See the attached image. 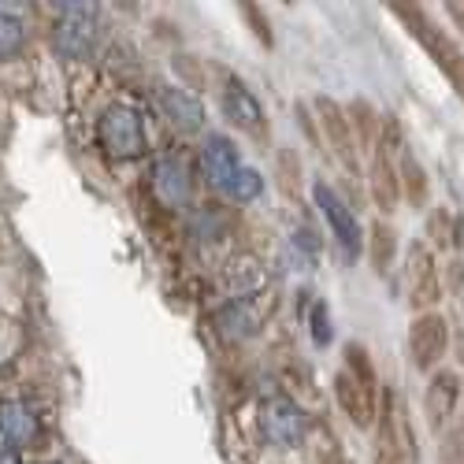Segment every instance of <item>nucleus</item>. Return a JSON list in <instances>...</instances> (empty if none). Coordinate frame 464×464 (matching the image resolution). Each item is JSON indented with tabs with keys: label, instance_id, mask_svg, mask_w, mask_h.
Returning <instances> with one entry per match:
<instances>
[{
	"label": "nucleus",
	"instance_id": "obj_7",
	"mask_svg": "<svg viewBox=\"0 0 464 464\" xmlns=\"http://www.w3.org/2000/svg\"><path fill=\"white\" fill-rule=\"evenodd\" d=\"M446 345H450V331H446V320L442 316H420L409 331V350H412V364L416 368H435L446 353Z\"/></svg>",
	"mask_w": 464,
	"mask_h": 464
},
{
	"label": "nucleus",
	"instance_id": "obj_17",
	"mask_svg": "<svg viewBox=\"0 0 464 464\" xmlns=\"http://www.w3.org/2000/svg\"><path fill=\"white\" fill-rule=\"evenodd\" d=\"M372 260H375L379 272L394 260V235H391V230H386L382 223H375V227H372Z\"/></svg>",
	"mask_w": 464,
	"mask_h": 464
},
{
	"label": "nucleus",
	"instance_id": "obj_2",
	"mask_svg": "<svg viewBox=\"0 0 464 464\" xmlns=\"http://www.w3.org/2000/svg\"><path fill=\"white\" fill-rule=\"evenodd\" d=\"M97 141L111 160H138L145 152V127L141 115L127 104H111L97 120Z\"/></svg>",
	"mask_w": 464,
	"mask_h": 464
},
{
	"label": "nucleus",
	"instance_id": "obj_24",
	"mask_svg": "<svg viewBox=\"0 0 464 464\" xmlns=\"http://www.w3.org/2000/svg\"><path fill=\"white\" fill-rule=\"evenodd\" d=\"M450 12H453V19H460V26H464V8H460V5H453Z\"/></svg>",
	"mask_w": 464,
	"mask_h": 464
},
{
	"label": "nucleus",
	"instance_id": "obj_21",
	"mask_svg": "<svg viewBox=\"0 0 464 464\" xmlns=\"http://www.w3.org/2000/svg\"><path fill=\"white\" fill-rule=\"evenodd\" d=\"M405 179H409V193L420 201L423 198V179H420V168H416V160H405Z\"/></svg>",
	"mask_w": 464,
	"mask_h": 464
},
{
	"label": "nucleus",
	"instance_id": "obj_23",
	"mask_svg": "<svg viewBox=\"0 0 464 464\" xmlns=\"http://www.w3.org/2000/svg\"><path fill=\"white\" fill-rule=\"evenodd\" d=\"M0 464H23V460H19V453H12V450H0Z\"/></svg>",
	"mask_w": 464,
	"mask_h": 464
},
{
	"label": "nucleus",
	"instance_id": "obj_5",
	"mask_svg": "<svg viewBox=\"0 0 464 464\" xmlns=\"http://www.w3.org/2000/svg\"><path fill=\"white\" fill-rule=\"evenodd\" d=\"M260 431L276 446H297L308 435V416L290 398H272L260 409Z\"/></svg>",
	"mask_w": 464,
	"mask_h": 464
},
{
	"label": "nucleus",
	"instance_id": "obj_13",
	"mask_svg": "<svg viewBox=\"0 0 464 464\" xmlns=\"http://www.w3.org/2000/svg\"><path fill=\"white\" fill-rule=\"evenodd\" d=\"M320 108V123H324V134L334 149V157L345 164V168H357V152H353V134H350V123H345V115L334 101H316Z\"/></svg>",
	"mask_w": 464,
	"mask_h": 464
},
{
	"label": "nucleus",
	"instance_id": "obj_20",
	"mask_svg": "<svg viewBox=\"0 0 464 464\" xmlns=\"http://www.w3.org/2000/svg\"><path fill=\"white\" fill-rule=\"evenodd\" d=\"M442 457H446V464H464V428L446 442V453Z\"/></svg>",
	"mask_w": 464,
	"mask_h": 464
},
{
	"label": "nucleus",
	"instance_id": "obj_14",
	"mask_svg": "<svg viewBox=\"0 0 464 464\" xmlns=\"http://www.w3.org/2000/svg\"><path fill=\"white\" fill-rule=\"evenodd\" d=\"M453 405H457V379H453L450 372H442V375L431 379L428 398H423V409H428V423H431L435 431L446 423V416L453 412Z\"/></svg>",
	"mask_w": 464,
	"mask_h": 464
},
{
	"label": "nucleus",
	"instance_id": "obj_3",
	"mask_svg": "<svg viewBox=\"0 0 464 464\" xmlns=\"http://www.w3.org/2000/svg\"><path fill=\"white\" fill-rule=\"evenodd\" d=\"M394 15H401V19H405V26L420 37V45L431 53V60L442 67V74L453 82V90L464 97V53H460V49H457V45L450 42V37H446V34H442L428 15H423L420 8L398 5V8H394Z\"/></svg>",
	"mask_w": 464,
	"mask_h": 464
},
{
	"label": "nucleus",
	"instance_id": "obj_12",
	"mask_svg": "<svg viewBox=\"0 0 464 464\" xmlns=\"http://www.w3.org/2000/svg\"><path fill=\"white\" fill-rule=\"evenodd\" d=\"M164 115H168V123L182 134H193V130H201L205 127V108L198 97H189L186 90H160L157 93Z\"/></svg>",
	"mask_w": 464,
	"mask_h": 464
},
{
	"label": "nucleus",
	"instance_id": "obj_19",
	"mask_svg": "<svg viewBox=\"0 0 464 464\" xmlns=\"http://www.w3.org/2000/svg\"><path fill=\"white\" fill-rule=\"evenodd\" d=\"M242 15L253 23V34L260 37L264 45H272V30H267V19L260 15V8H253V5H242Z\"/></svg>",
	"mask_w": 464,
	"mask_h": 464
},
{
	"label": "nucleus",
	"instance_id": "obj_10",
	"mask_svg": "<svg viewBox=\"0 0 464 464\" xmlns=\"http://www.w3.org/2000/svg\"><path fill=\"white\" fill-rule=\"evenodd\" d=\"M189 171L179 157H160L152 164V193H157V201L168 205V208H182L189 201Z\"/></svg>",
	"mask_w": 464,
	"mask_h": 464
},
{
	"label": "nucleus",
	"instance_id": "obj_18",
	"mask_svg": "<svg viewBox=\"0 0 464 464\" xmlns=\"http://www.w3.org/2000/svg\"><path fill=\"white\" fill-rule=\"evenodd\" d=\"M260 175L256 171H249V168H242V175L235 179V186H230V198H235V201H253L256 198V193H260Z\"/></svg>",
	"mask_w": 464,
	"mask_h": 464
},
{
	"label": "nucleus",
	"instance_id": "obj_11",
	"mask_svg": "<svg viewBox=\"0 0 464 464\" xmlns=\"http://www.w3.org/2000/svg\"><path fill=\"white\" fill-rule=\"evenodd\" d=\"M201 168H205L208 186H216V189H223V193H230L235 179L242 175V168H238V152H235V145H230L223 134H212V138H208L205 157H201Z\"/></svg>",
	"mask_w": 464,
	"mask_h": 464
},
{
	"label": "nucleus",
	"instance_id": "obj_22",
	"mask_svg": "<svg viewBox=\"0 0 464 464\" xmlns=\"http://www.w3.org/2000/svg\"><path fill=\"white\" fill-rule=\"evenodd\" d=\"M327 338H331V331H327V313L320 308V313H316V342H327Z\"/></svg>",
	"mask_w": 464,
	"mask_h": 464
},
{
	"label": "nucleus",
	"instance_id": "obj_1",
	"mask_svg": "<svg viewBox=\"0 0 464 464\" xmlns=\"http://www.w3.org/2000/svg\"><path fill=\"white\" fill-rule=\"evenodd\" d=\"M334 394L357 428H368L372 423V412H375V375H372V364L364 357V350L350 345L345 350V372H338L334 379Z\"/></svg>",
	"mask_w": 464,
	"mask_h": 464
},
{
	"label": "nucleus",
	"instance_id": "obj_15",
	"mask_svg": "<svg viewBox=\"0 0 464 464\" xmlns=\"http://www.w3.org/2000/svg\"><path fill=\"white\" fill-rule=\"evenodd\" d=\"M23 45H26L23 23H19L12 12L0 8V60H15V56L23 53Z\"/></svg>",
	"mask_w": 464,
	"mask_h": 464
},
{
	"label": "nucleus",
	"instance_id": "obj_4",
	"mask_svg": "<svg viewBox=\"0 0 464 464\" xmlns=\"http://www.w3.org/2000/svg\"><path fill=\"white\" fill-rule=\"evenodd\" d=\"M97 5H60V19H56V49L67 60H82L93 53L97 45Z\"/></svg>",
	"mask_w": 464,
	"mask_h": 464
},
{
	"label": "nucleus",
	"instance_id": "obj_9",
	"mask_svg": "<svg viewBox=\"0 0 464 464\" xmlns=\"http://www.w3.org/2000/svg\"><path fill=\"white\" fill-rule=\"evenodd\" d=\"M0 439L12 450H30L42 442V420L23 401H0Z\"/></svg>",
	"mask_w": 464,
	"mask_h": 464
},
{
	"label": "nucleus",
	"instance_id": "obj_16",
	"mask_svg": "<svg viewBox=\"0 0 464 464\" xmlns=\"http://www.w3.org/2000/svg\"><path fill=\"white\" fill-rule=\"evenodd\" d=\"M375 198L382 208H394L398 201V179H394V168L386 164V157L375 160Z\"/></svg>",
	"mask_w": 464,
	"mask_h": 464
},
{
	"label": "nucleus",
	"instance_id": "obj_8",
	"mask_svg": "<svg viewBox=\"0 0 464 464\" xmlns=\"http://www.w3.org/2000/svg\"><path fill=\"white\" fill-rule=\"evenodd\" d=\"M223 115H227V120L235 123L238 130H246V134H253V138H264V134H267L260 101H256L238 79H230V82L223 86Z\"/></svg>",
	"mask_w": 464,
	"mask_h": 464
},
{
	"label": "nucleus",
	"instance_id": "obj_6",
	"mask_svg": "<svg viewBox=\"0 0 464 464\" xmlns=\"http://www.w3.org/2000/svg\"><path fill=\"white\" fill-rule=\"evenodd\" d=\"M313 198H316V205H320V212L327 216V223H331V235L338 238V246H342V253L345 256H357L361 253V227H357V216H353V208L345 205L338 193L331 189V186H316L313 189Z\"/></svg>",
	"mask_w": 464,
	"mask_h": 464
}]
</instances>
